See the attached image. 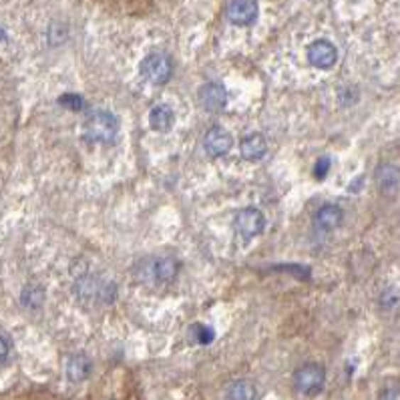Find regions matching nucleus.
<instances>
[{"label":"nucleus","mask_w":400,"mask_h":400,"mask_svg":"<svg viewBox=\"0 0 400 400\" xmlns=\"http://www.w3.org/2000/svg\"><path fill=\"white\" fill-rule=\"evenodd\" d=\"M344 220V213L338 205H324L314 215V225L320 232H334L338 229Z\"/></svg>","instance_id":"obj_10"},{"label":"nucleus","mask_w":400,"mask_h":400,"mask_svg":"<svg viewBox=\"0 0 400 400\" xmlns=\"http://www.w3.org/2000/svg\"><path fill=\"white\" fill-rule=\"evenodd\" d=\"M308 60H310L312 67L322 69V71H328L338 60V50H336V47L330 40L320 38V40H314L308 47Z\"/></svg>","instance_id":"obj_4"},{"label":"nucleus","mask_w":400,"mask_h":400,"mask_svg":"<svg viewBox=\"0 0 400 400\" xmlns=\"http://www.w3.org/2000/svg\"><path fill=\"white\" fill-rule=\"evenodd\" d=\"M177 270H179V266H177V261L173 258L157 259L153 266H151V274H153L155 280L163 283L171 282L177 276Z\"/></svg>","instance_id":"obj_14"},{"label":"nucleus","mask_w":400,"mask_h":400,"mask_svg":"<svg viewBox=\"0 0 400 400\" xmlns=\"http://www.w3.org/2000/svg\"><path fill=\"white\" fill-rule=\"evenodd\" d=\"M65 372H67V378L71 382H82L91 374V360L87 356H82V354H75L67 360Z\"/></svg>","instance_id":"obj_12"},{"label":"nucleus","mask_w":400,"mask_h":400,"mask_svg":"<svg viewBox=\"0 0 400 400\" xmlns=\"http://www.w3.org/2000/svg\"><path fill=\"white\" fill-rule=\"evenodd\" d=\"M227 18L237 26H249L258 18V2L256 0H232L227 4Z\"/></svg>","instance_id":"obj_6"},{"label":"nucleus","mask_w":400,"mask_h":400,"mask_svg":"<svg viewBox=\"0 0 400 400\" xmlns=\"http://www.w3.org/2000/svg\"><path fill=\"white\" fill-rule=\"evenodd\" d=\"M203 145H205V151H207L210 157H222V155H225L232 149L234 139H232V135L225 129H222V127H212V129L207 131V135H205Z\"/></svg>","instance_id":"obj_8"},{"label":"nucleus","mask_w":400,"mask_h":400,"mask_svg":"<svg viewBox=\"0 0 400 400\" xmlns=\"http://www.w3.org/2000/svg\"><path fill=\"white\" fill-rule=\"evenodd\" d=\"M324 382H326V372L320 364H304L296 370L294 387L304 396L318 394L324 389Z\"/></svg>","instance_id":"obj_2"},{"label":"nucleus","mask_w":400,"mask_h":400,"mask_svg":"<svg viewBox=\"0 0 400 400\" xmlns=\"http://www.w3.org/2000/svg\"><path fill=\"white\" fill-rule=\"evenodd\" d=\"M6 356H9V342L4 340V338H0V362H4Z\"/></svg>","instance_id":"obj_20"},{"label":"nucleus","mask_w":400,"mask_h":400,"mask_svg":"<svg viewBox=\"0 0 400 400\" xmlns=\"http://www.w3.org/2000/svg\"><path fill=\"white\" fill-rule=\"evenodd\" d=\"M171 60L167 59L165 55L153 53L149 57H145L141 63V75L153 85H165L171 79Z\"/></svg>","instance_id":"obj_3"},{"label":"nucleus","mask_w":400,"mask_h":400,"mask_svg":"<svg viewBox=\"0 0 400 400\" xmlns=\"http://www.w3.org/2000/svg\"><path fill=\"white\" fill-rule=\"evenodd\" d=\"M374 177H377L378 189H380L384 195L394 198V195L399 193L400 173H399V167H396V165H390V163L380 165V167L377 169V175Z\"/></svg>","instance_id":"obj_9"},{"label":"nucleus","mask_w":400,"mask_h":400,"mask_svg":"<svg viewBox=\"0 0 400 400\" xmlns=\"http://www.w3.org/2000/svg\"><path fill=\"white\" fill-rule=\"evenodd\" d=\"M378 400H400L399 387H389V389H384L380 392Z\"/></svg>","instance_id":"obj_18"},{"label":"nucleus","mask_w":400,"mask_h":400,"mask_svg":"<svg viewBox=\"0 0 400 400\" xmlns=\"http://www.w3.org/2000/svg\"><path fill=\"white\" fill-rule=\"evenodd\" d=\"M330 169V159H320L318 165H316V171H314V175L318 177V179H324L326 173H328Z\"/></svg>","instance_id":"obj_19"},{"label":"nucleus","mask_w":400,"mask_h":400,"mask_svg":"<svg viewBox=\"0 0 400 400\" xmlns=\"http://www.w3.org/2000/svg\"><path fill=\"white\" fill-rule=\"evenodd\" d=\"M200 101L205 111L217 113L227 103V91H225L224 85H220V82H207L200 89Z\"/></svg>","instance_id":"obj_7"},{"label":"nucleus","mask_w":400,"mask_h":400,"mask_svg":"<svg viewBox=\"0 0 400 400\" xmlns=\"http://www.w3.org/2000/svg\"><path fill=\"white\" fill-rule=\"evenodd\" d=\"M189 332H191V338L198 342V344H201V346L210 344V342H213V338H215L213 330L210 328V326H205V324H193Z\"/></svg>","instance_id":"obj_16"},{"label":"nucleus","mask_w":400,"mask_h":400,"mask_svg":"<svg viewBox=\"0 0 400 400\" xmlns=\"http://www.w3.org/2000/svg\"><path fill=\"white\" fill-rule=\"evenodd\" d=\"M266 227V217L264 213L256 210V207H246L237 213L236 217V229L239 236L254 237L259 236Z\"/></svg>","instance_id":"obj_5"},{"label":"nucleus","mask_w":400,"mask_h":400,"mask_svg":"<svg viewBox=\"0 0 400 400\" xmlns=\"http://www.w3.org/2000/svg\"><path fill=\"white\" fill-rule=\"evenodd\" d=\"M119 133V119L107 111H99L91 117L87 119L85 127H82V135L89 143H103L109 145L117 139Z\"/></svg>","instance_id":"obj_1"},{"label":"nucleus","mask_w":400,"mask_h":400,"mask_svg":"<svg viewBox=\"0 0 400 400\" xmlns=\"http://www.w3.org/2000/svg\"><path fill=\"white\" fill-rule=\"evenodd\" d=\"M239 153L246 161H259L264 155L268 153V143L261 135L254 133V135H249V137H246L244 141L239 143Z\"/></svg>","instance_id":"obj_11"},{"label":"nucleus","mask_w":400,"mask_h":400,"mask_svg":"<svg viewBox=\"0 0 400 400\" xmlns=\"http://www.w3.org/2000/svg\"><path fill=\"white\" fill-rule=\"evenodd\" d=\"M149 123H151V127H153L155 131L167 133V131L173 127V123H175V115H173L171 107L157 105L153 107L151 113H149Z\"/></svg>","instance_id":"obj_13"},{"label":"nucleus","mask_w":400,"mask_h":400,"mask_svg":"<svg viewBox=\"0 0 400 400\" xmlns=\"http://www.w3.org/2000/svg\"><path fill=\"white\" fill-rule=\"evenodd\" d=\"M229 400H256V387L249 380H236L227 390Z\"/></svg>","instance_id":"obj_15"},{"label":"nucleus","mask_w":400,"mask_h":400,"mask_svg":"<svg viewBox=\"0 0 400 400\" xmlns=\"http://www.w3.org/2000/svg\"><path fill=\"white\" fill-rule=\"evenodd\" d=\"M60 105L67 107V109H72V111H81L82 107H85V101H82V97H79V94H63L60 97Z\"/></svg>","instance_id":"obj_17"}]
</instances>
